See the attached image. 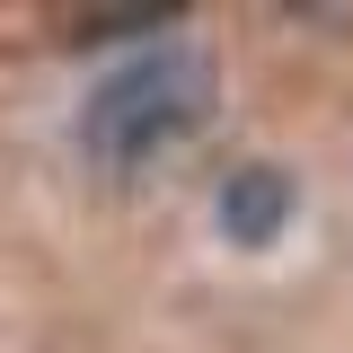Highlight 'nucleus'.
Masks as SVG:
<instances>
[{"label": "nucleus", "instance_id": "obj_2", "mask_svg": "<svg viewBox=\"0 0 353 353\" xmlns=\"http://www.w3.org/2000/svg\"><path fill=\"white\" fill-rule=\"evenodd\" d=\"M292 176L283 168H239L230 185H221V239H239V248H265L283 221H292Z\"/></svg>", "mask_w": 353, "mask_h": 353}, {"label": "nucleus", "instance_id": "obj_1", "mask_svg": "<svg viewBox=\"0 0 353 353\" xmlns=\"http://www.w3.org/2000/svg\"><path fill=\"white\" fill-rule=\"evenodd\" d=\"M203 106H212V62L203 53H141L132 71H115V80L88 97L80 115V141L97 168H141L150 150H168L185 124H203Z\"/></svg>", "mask_w": 353, "mask_h": 353}]
</instances>
